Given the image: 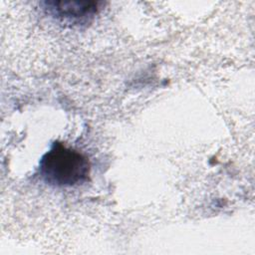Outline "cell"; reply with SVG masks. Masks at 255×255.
Segmentation results:
<instances>
[{"label": "cell", "instance_id": "6da1fadb", "mask_svg": "<svg viewBox=\"0 0 255 255\" xmlns=\"http://www.w3.org/2000/svg\"><path fill=\"white\" fill-rule=\"evenodd\" d=\"M90 161L82 152L55 142L40 161V174L46 183L70 187L86 182L90 175Z\"/></svg>", "mask_w": 255, "mask_h": 255}, {"label": "cell", "instance_id": "7a4b0ae2", "mask_svg": "<svg viewBox=\"0 0 255 255\" xmlns=\"http://www.w3.org/2000/svg\"><path fill=\"white\" fill-rule=\"evenodd\" d=\"M100 2L96 1H48L46 11L54 18L69 24L89 23L99 11Z\"/></svg>", "mask_w": 255, "mask_h": 255}]
</instances>
